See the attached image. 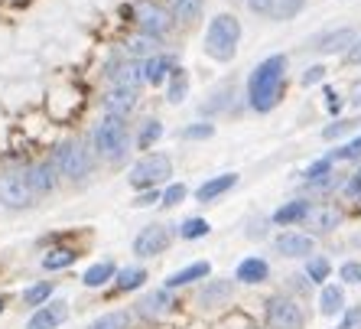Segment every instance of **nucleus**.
Masks as SVG:
<instances>
[{"label": "nucleus", "mask_w": 361, "mask_h": 329, "mask_svg": "<svg viewBox=\"0 0 361 329\" xmlns=\"http://www.w3.org/2000/svg\"><path fill=\"white\" fill-rule=\"evenodd\" d=\"M283 72H286V56H270L251 72V78H247V102H251L254 111H270L277 104Z\"/></svg>", "instance_id": "obj_1"}, {"label": "nucleus", "mask_w": 361, "mask_h": 329, "mask_svg": "<svg viewBox=\"0 0 361 329\" xmlns=\"http://www.w3.org/2000/svg\"><path fill=\"white\" fill-rule=\"evenodd\" d=\"M238 40H241V23L231 13H219L205 30V52L219 62H231L238 52Z\"/></svg>", "instance_id": "obj_2"}, {"label": "nucleus", "mask_w": 361, "mask_h": 329, "mask_svg": "<svg viewBox=\"0 0 361 329\" xmlns=\"http://www.w3.org/2000/svg\"><path fill=\"white\" fill-rule=\"evenodd\" d=\"M127 144H130V137H127V124L124 118H104L98 127H94V147L104 160H124L127 153Z\"/></svg>", "instance_id": "obj_3"}, {"label": "nucleus", "mask_w": 361, "mask_h": 329, "mask_svg": "<svg viewBox=\"0 0 361 329\" xmlns=\"http://www.w3.org/2000/svg\"><path fill=\"white\" fill-rule=\"evenodd\" d=\"M169 173H173V163H169L166 153H150V157H143V160L134 163L130 183H134L137 189H153V186L163 183Z\"/></svg>", "instance_id": "obj_4"}, {"label": "nucleus", "mask_w": 361, "mask_h": 329, "mask_svg": "<svg viewBox=\"0 0 361 329\" xmlns=\"http://www.w3.org/2000/svg\"><path fill=\"white\" fill-rule=\"evenodd\" d=\"M52 167L59 169L62 177H68V179H82V177L92 173V157H88V150H85L78 140H68V144H62L59 150H56Z\"/></svg>", "instance_id": "obj_5"}, {"label": "nucleus", "mask_w": 361, "mask_h": 329, "mask_svg": "<svg viewBox=\"0 0 361 329\" xmlns=\"http://www.w3.org/2000/svg\"><path fill=\"white\" fill-rule=\"evenodd\" d=\"M267 326L270 329H302L306 316H302L300 304L290 297H274L267 304Z\"/></svg>", "instance_id": "obj_6"}, {"label": "nucleus", "mask_w": 361, "mask_h": 329, "mask_svg": "<svg viewBox=\"0 0 361 329\" xmlns=\"http://www.w3.org/2000/svg\"><path fill=\"white\" fill-rule=\"evenodd\" d=\"M33 189H30V179L26 173H4L0 177V203L7 209H26L33 203Z\"/></svg>", "instance_id": "obj_7"}, {"label": "nucleus", "mask_w": 361, "mask_h": 329, "mask_svg": "<svg viewBox=\"0 0 361 329\" xmlns=\"http://www.w3.org/2000/svg\"><path fill=\"white\" fill-rule=\"evenodd\" d=\"M169 241H173V232H169V225H147L140 235L134 238V254H140V258L163 254L169 248Z\"/></svg>", "instance_id": "obj_8"}, {"label": "nucleus", "mask_w": 361, "mask_h": 329, "mask_svg": "<svg viewBox=\"0 0 361 329\" xmlns=\"http://www.w3.org/2000/svg\"><path fill=\"white\" fill-rule=\"evenodd\" d=\"M137 23H140V30L147 36H163L169 30V23H173V20H169V13L163 7H157V4H147V0H143V4H137Z\"/></svg>", "instance_id": "obj_9"}, {"label": "nucleus", "mask_w": 361, "mask_h": 329, "mask_svg": "<svg viewBox=\"0 0 361 329\" xmlns=\"http://www.w3.org/2000/svg\"><path fill=\"white\" fill-rule=\"evenodd\" d=\"M68 316V304L66 300H52V304H42L39 310L30 316V323H26V329H56L62 326Z\"/></svg>", "instance_id": "obj_10"}, {"label": "nucleus", "mask_w": 361, "mask_h": 329, "mask_svg": "<svg viewBox=\"0 0 361 329\" xmlns=\"http://www.w3.org/2000/svg\"><path fill=\"white\" fill-rule=\"evenodd\" d=\"M134 108H137L134 88H118V85H114V92H108V98H104V111H108L111 118H127Z\"/></svg>", "instance_id": "obj_11"}, {"label": "nucleus", "mask_w": 361, "mask_h": 329, "mask_svg": "<svg viewBox=\"0 0 361 329\" xmlns=\"http://www.w3.org/2000/svg\"><path fill=\"white\" fill-rule=\"evenodd\" d=\"M277 251L283 258H310L312 254V238L300 235V232H286V235L277 238Z\"/></svg>", "instance_id": "obj_12"}, {"label": "nucleus", "mask_w": 361, "mask_h": 329, "mask_svg": "<svg viewBox=\"0 0 361 329\" xmlns=\"http://www.w3.org/2000/svg\"><path fill=\"white\" fill-rule=\"evenodd\" d=\"M231 186H238V173H221V177L205 179V183L195 189V196H199V203H212V199H219L221 193H228Z\"/></svg>", "instance_id": "obj_13"}, {"label": "nucleus", "mask_w": 361, "mask_h": 329, "mask_svg": "<svg viewBox=\"0 0 361 329\" xmlns=\"http://www.w3.org/2000/svg\"><path fill=\"white\" fill-rule=\"evenodd\" d=\"M267 277H270V268L264 258H244L235 270V280H241V284H264Z\"/></svg>", "instance_id": "obj_14"}, {"label": "nucleus", "mask_w": 361, "mask_h": 329, "mask_svg": "<svg viewBox=\"0 0 361 329\" xmlns=\"http://www.w3.org/2000/svg\"><path fill=\"white\" fill-rule=\"evenodd\" d=\"M231 280H209L205 287H202L199 294V306H205V310H212V306H221L225 300H231Z\"/></svg>", "instance_id": "obj_15"}, {"label": "nucleus", "mask_w": 361, "mask_h": 329, "mask_svg": "<svg viewBox=\"0 0 361 329\" xmlns=\"http://www.w3.org/2000/svg\"><path fill=\"white\" fill-rule=\"evenodd\" d=\"M173 306V297H169V290L163 287V290H153V294H147L137 304V313L140 316H147V320H153V316H163V313Z\"/></svg>", "instance_id": "obj_16"}, {"label": "nucleus", "mask_w": 361, "mask_h": 329, "mask_svg": "<svg viewBox=\"0 0 361 329\" xmlns=\"http://www.w3.org/2000/svg\"><path fill=\"white\" fill-rule=\"evenodd\" d=\"M56 173H59V169L52 167V163H39V167H33L30 173H26L30 189H33L36 196H39V193H52V189H56Z\"/></svg>", "instance_id": "obj_17"}, {"label": "nucleus", "mask_w": 361, "mask_h": 329, "mask_svg": "<svg viewBox=\"0 0 361 329\" xmlns=\"http://www.w3.org/2000/svg\"><path fill=\"white\" fill-rule=\"evenodd\" d=\"M209 261H195V264H189V268H183V270H176V274H169L166 277V290H173V287H185V284H192V280H205L209 277Z\"/></svg>", "instance_id": "obj_18"}, {"label": "nucleus", "mask_w": 361, "mask_h": 329, "mask_svg": "<svg viewBox=\"0 0 361 329\" xmlns=\"http://www.w3.org/2000/svg\"><path fill=\"white\" fill-rule=\"evenodd\" d=\"M306 215H310V203L306 199H293V203L280 205L274 212V222L277 225H296V222H306Z\"/></svg>", "instance_id": "obj_19"}, {"label": "nucleus", "mask_w": 361, "mask_h": 329, "mask_svg": "<svg viewBox=\"0 0 361 329\" xmlns=\"http://www.w3.org/2000/svg\"><path fill=\"white\" fill-rule=\"evenodd\" d=\"M348 46H355V30H336V33H329V36H322L312 49L316 52H342V49H348Z\"/></svg>", "instance_id": "obj_20"}, {"label": "nucleus", "mask_w": 361, "mask_h": 329, "mask_svg": "<svg viewBox=\"0 0 361 329\" xmlns=\"http://www.w3.org/2000/svg\"><path fill=\"white\" fill-rule=\"evenodd\" d=\"M338 209L336 205H316V209H310V215H306V222H310L316 232H332V228L338 225Z\"/></svg>", "instance_id": "obj_21"}, {"label": "nucleus", "mask_w": 361, "mask_h": 329, "mask_svg": "<svg viewBox=\"0 0 361 329\" xmlns=\"http://www.w3.org/2000/svg\"><path fill=\"white\" fill-rule=\"evenodd\" d=\"M166 76H173V59L169 56H153L143 62V78L150 85H160Z\"/></svg>", "instance_id": "obj_22"}, {"label": "nucleus", "mask_w": 361, "mask_h": 329, "mask_svg": "<svg viewBox=\"0 0 361 329\" xmlns=\"http://www.w3.org/2000/svg\"><path fill=\"white\" fill-rule=\"evenodd\" d=\"M319 310L326 313V316H336V313H342V310H345V290H342V287H336V284L322 287Z\"/></svg>", "instance_id": "obj_23"}, {"label": "nucleus", "mask_w": 361, "mask_h": 329, "mask_svg": "<svg viewBox=\"0 0 361 329\" xmlns=\"http://www.w3.org/2000/svg\"><path fill=\"white\" fill-rule=\"evenodd\" d=\"M111 76H114L118 88H134V92L140 82H147V78H143V66H137V62H127V66H121L118 72H111Z\"/></svg>", "instance_id": "obj_24"}, {"label": "nucleus", "mask_w": 361, "mask_h": 329, "mask_svg": "<svg viewBox=\"0 0 361 329\" xmlns=\"http://www.w3.org/2000/svg\"><path fill=\"white\" fill-rule=\"evenodd\" d=\"M111 277H114V264H111V261H101V264H92V268L85 270L82 284H85V287H104Z\"/></svg>", "instance_id": "obj_25"}, {"label": "nucleus", "mask_w": 361, "mask_h": 329, "mask_svg": "<svg viewBox=\"0 0 361 329\" xmlns=\"http://www.w3.org/2000/svg\"><path fill=\"white\" fill-rule=\"evenodd\" d=\"M157 46H160V42H157V36H147V33H140V36H130V40H127V52H130V56H157Z\"/></svg>", "instance_id": "obj_26"}, {"label": "nucleus", "mask_w": 361, "mask_h": 329, "mask_svg": "<svg viewBox=\"0 0 361 329\" xmlns=\"http://www.w3.org/2000/svg\"><path fill=\"white\" fill-rule=\"evenodd\" d=\"M88 329H130V313H127V310L104 313V316H98V320H94Z\"/></svg>", "instance_id": "obj_27"}, {"label": "nucleus", "mask_w": 361, "mask_h": 329, "mask_svg": "<svg viewBox=\"0 0 361 329\" xmlns=\"http://www.w3.org/2000/svg\"><path fill=\"white\" fill-rule=\"evenodd\" d=\"M202 13V0H176L173 4V17L179 20V23H195Z\"/></svg>", "instance_id": "obj_28"}, {"label": "nucleus", "mask_w": 361, "mask_h": 329, "mask_svg": "<svg viewBox=\"0 0 361 329\" xmlns=\"http://www.w3.org/2000/svg\"><path fill=\"white\" fill-rule=\"evenodd\" d=\"M72 261H75V251H72V248H52V251L42 258V268L46 270H62Z\"/></svg>", "instance_id": "obj_29"}, {"label": "nucleus", "mask_w": 361, "mask_h": 329, "mask_svg": "<svg viewBox=\"0 0 361 329\" xmlns=\"http://www.w3.org/2000/svg\"><path fill=\"white\" fill-rule=\"evenodd\" d=\"M185 92H189V76H185L183 68H173V82H169V102L173 104H179V102H185Z\"/></svg>", "instance_id": "obj_30"}, {"label": "nucleus", "mask_w": 361, "mask_h": 329, "mask_svg": "<svg viewBox=\"0 0 361 329\" xmlns=\"http://www.w3.org/2000/svg\"><path fill=\"white\" fill-rule=\"evenodd\" d=\"M49 294H52V284L49 280H42V284H33V287L23 290V304L26 306H42L46 300H49Z\"/></svg>", "instance_id": "obj_31"}, {"label": "nucleus", "mask_w": 361, "mask_h": 329, "mask_svg": "<svg viewBox=\"0 0 361 329\" xmlns=\"http://www.w3.org/2000/svg\"><path fill=\"white\" fill-rule=\"evenodd\" d=\"M147 280V270L143 268H124L118 274V290H137Z\"/></svg>", "instance_id": "obj_32"}, {"label": "nucleus", "mask_w": 361, "mask_h": 329, "mask_svg": "<svg viewBox=\"0 0 361 329\" xmlns=\"http://www.w3.org/2000/svg\"><path fill=\"white\" fill-rule=\"evenodd\" d=\"M209 222L205 219H185L183 225H179V235L185 238V241H195V238H205L209 235Z\"/></svg>", "instance_id": "obj_33"}, {"label": "nucleus", "mask_w": 361, "mask_h": 329, "mask_svg": "<svg viewBox=\"0 0 361 329\" xmlns=\"http://www.w3.org/2000/svg\"><path fill=\"white\" fill-rule=\"evenodd\" d=\"M329 261L326 258H310V264H306V277H310V284H319V280L329 277Z\"/></svg>", "instance_id": "obj_34"}, {"label": "nucleus", "mask_w": 361, "mask_h": 329, "mask_svg": "<svg viewBox=\"0 0 361 329\" xmlns=\"http://www.w3.org/2000/svg\"><path fill=\"white\" fill-rule=\"evenodd\" d=\"M300 7H302V0H270V10H274L277 20H290Z\"/></svg>", "instance_id": "obj_35"}, {"label": "nucleus", "mask_w": 361, "mask_h": 329, "mask_svg": "<svg viewBox=\"0 0 361 329\" xmlns=\"http://www.w3.org/2000/svg\"><path fill=\"white\" fill-rule=\"evenodd\" d=\"M160 137H163V124H160V121H147V124L140 127V137H137V140H140V147L147 150V147H150L153 140H160Z\"/></svg>", "instance_id": "obj_36"}, {"label": "nucleus", "mask_w": 361, "mask_h": 329, "mask_svg": "<svg viewBox=\"0 0 361 329\" xmlns=\"http://www.w3.org/2000/svg\"><path fill=\"white\" fill-rule=\"evenodd\" d=\"M338 277H342L345 284H361V261H348V264H342Z\"/></svg>", "instance_id": "obj_37"}, {"label": "nucleus", "mask_w": 361, "mask_h": 329, "mask_svg": "<svg viewBox=\"0 0 361 329\" xmlns=\"http://www.w3.org/2000/svg\"><path fill=\"white\" fill-rule=\"evenodd\" d=\"M183 199H185V186H183V183H173L166 193H163L160 203H163V205H179Z\"/></svg>", "instance_id": "obj_38"}, {"label": "nucleus", "mask_w": 361, "mask_h": 329, "mask_svg": "<svg viewBox=\"0 0 361 329\" xmlns=\"http://www.w3.org/2000/svg\"><path fill=\"white\" fill-rule=\"evenodd\" d=\"M329 169H332V160H316L306 169V179H310V183H319L322 177H329Z\"/></svg>", "instance_id": "obj_39"}, {"label": "nucleus", "mask_w": 361, "mask_h": 329, "mask_svg": "<svg viewBox=\"0 0 361 329\" xmlns=\"http://www.w3.org/2000/svg\"><path fill=\"white\" fill-rule=\"evenodd\" d=\"M332 157H336V160H355V157H361V137H355L352 144L342 147V150H336Z\"/></svg>", "instance_id": "obj_40"}, {"label": "nucleus", "mask_w": 361, "mask_h": 329, "mask_svg": "<svg viewBox=\"0 0 361 329\" xmlns=\"http://www.w3.org/2000/svg\"><path fill=\"white\" fill-rule=\"evenodd\" d=\"M322 78H326V68L322 66H310L302 72V85H306V88H310V85H319Z\"/></svg>", "instance_id": "obj_41"}, {"label": "nucleus", "mask_w": 361, "mask_h": 329, "mask_svg": "<svg viewBox=\"0 0 361 329\" xmlns=\"http://www.w3.org/2000/svg\"><path fill=\"white\" fill-rule=\"evenodd\" d=\"M215 134V127L212 124H195V127H185L183 137H189V140H199V137H212Z\"/></svg>", "instance_id": "obj_42"}, {"label": "nucleus", "mask_w": 361, "mask_h": 329, "mask_svg": "<svg viewBox=\"0 0 361 329\" xmlns=\"http://www.w3.org/2000/svg\"><path fill=\"white\" fill-rule=\"evenodd\" d=\"M326 108L332 111V114H338V111H342V98H338L336 88H326Z\"/></svg>", "instance_id": "obj_43"}, {"label": "nucleus", "mask_w": 361, "mask_h": 329, "mask_svg": "<svg viewBox=\"0 0 361 329\" xmlns=\"http://www.w3.org/2000/svg\"><path fill=\"white\" fill-rule=\"evenodd\" d=\"M358 320H361V306H355V310H348V313H345V320L338 323L336 329H355V323H358Z\"/></svg>", "instance_id": "obj_44"}, {"label": "nucleus", "mask_w": 361, "mask_h": 329, "mask_svg": "<svg viewBox=\"0 0 361 329\" xmlns=\"http://www.w3.org/2000/svg\"><path fill=\"white\" fill-rule=\"evenodd\" d=\"M352 127V121H338V124H332V127H326V140H332V137H338V134H345Z\"/></svg>", "instance_id": "obj_45"}, {"label": "nucleus", "mask_w": 361, "mask_h": 329, "mask_svg": "<svg viewBox=\"0 0 361 329\" xmlns=\"http://www.w3.org/2000/svg\"><path fill=\"white\" fill-rule=\"evenodd\" d=\"M160 199H163V196L157 193V189H150V193L137 196V203H134V205H140V209H143V205H153V203H160Z\"/></svg>", "instance_id": "obj_46"}, {"label": "nucleus", "mask_w": 361, "mask_h": 329, "mask_svg": "<svg viewBox=\"0 0 361 329\" xmlns=\"http://www.w3.org/2000/svg\"><path fill=\"white\" fill-rule=\"evenodd\" d=\"M345 193H348V196H361V169H358V173H352V179H348V186H345Z\"/></svg>", "instance_id": "obj_47"}, {"label": "nucleus", "mask_w": 361, "mask_h": 329, "mask_svg": "<svg viewBox=\"0 0 361 329\" xmlns=\"http://www.w3.org/2000/svg\"><path fill=\"white\" fill-rule=\"evenodd\" d=\"M247 7H251L254 13H264V10H270V0H247Z\"/></svg>", "instance_id": "obj_48"}, {"label": "nucleus", "mask_w": 361, "mask_h": 329, "mask_svg": "<svg viewBox=\"0 0 361 329\" xmlns=\"http://www.w3.org/2000/svg\"><path fill=\"white\" fill-rule=\"evenodd\" d=\"M348 59H352V62H361V40H355V46L348 49Z\"/></svg>", "instance_id": "obj_49"}, {"label": "nucleus", "mask_w": 361, "mask_h": 329, "mask_svg": "<svg viewBox=\"0 0 361 329\" xmlns=\"http://www.w3.org/2000/svg\"><path fill=\"white\" fill-rule=\"evenodd\" d=\"M264 232H267V228H264V222H257L254 228H247V235H251V238H264Z\"/></svg>", "instance_id": "obj_50"}, {"label": "nucleus", "mask_w": 361, "mask_h": 329, "mask_svg": "<svg viewBox=\"0 0 361 329\" xmlns=\"http://www.w3.org/2000/svg\"><path fill=\"white\" fill-rule=\"evenodd\" d=\"M352 102L361 108V82H355V88H352Z\"/></svg>", "instance_id": "obj_51"}, {"label": "nucleus", "mask_w": 361, "mask_h": 329, "mask_svg": "<svg viewBox=\"0 0 361 329\" xmlns=\"http://www.w3.org/2000/svg\"><path fill=\"white\" fill-rule=\"evenodd\" d=\"M4 306H7V297H0V313H4Z\"/></svg>", "instance_id": "obj_52"}]
</instances>
